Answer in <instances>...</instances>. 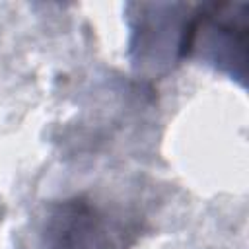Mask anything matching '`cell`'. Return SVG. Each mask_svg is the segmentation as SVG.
<instances>
[{
  "label": "cell",
  "mask_w": 249,
  "mask_h": 249,
  "mask_svg": "<svg viewBox=\"0 0 249 249\" xmlns=\"http://www.w3.org/2000/svg\"><path fill=\"white\" fill-rule=\"evenodd\" d=\"M123 226L82 196L49 208L43 228L45 249H123Z\"/></svg>",
  "instance_id": "cell-2"
},
{
  "label": "cell",
  "mask_w": 249,
  "mask_h": 249,
  "mask_svg": "<svg viewBox=\"0 0 249 249\" xmlns=\"http://www.w3.org/2000/svg\"><path fill=\"white\" fill-rule=\"evenodd\" d=\"M233 4H210L200 14L191 16L183 45V56L200 53V56L212 62L216 68L230 72V76L241 78L235 70L245 72L247 60V6L237 14Z\"/></svg>",
  "instance_id": "cell-1"
}]
</instances>
